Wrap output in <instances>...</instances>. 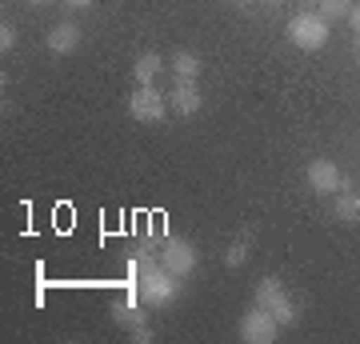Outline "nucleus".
I'll list each match as a JSON object with an SVG mask.
<instances>
[{
  "mask_svg": "<svg viewBox=\"0 0 360 344\" xmlns=\"http://www.w3.org/2000/svg\"><path fill=\"white\" fill-rule=\"evenodd\" d=\"M156 256H160V265H165L168 272H176L180 281H184V276H193L196 265H200L193 241H184V236H176V232H165V236L156 241Z\"/></svg>",
  "mask_w": 360,
  "mask_h": 344,
  "instance_id": "obj_2",
  "label": "nucleus"
},
{
  "mask_svg": "<svg viewBox=\"0 0 360 344\" xmlns=\"http://www.w3.org/2000/svg\"><path fill=\"white\" fill-rule=\"evenodd\" d=\"M304 177H309V189L316 192V196H328V192H340V184H345V172L328 160V156H316V160H309V168H304Z\"/></svg>",
  "mask_w": 360,
  "mask_h": 344,
  "instance_id": "obj_7",
  "label": "nucleus"
},
{
  "mask_svg": "<svg viewBox=\"0 0 360 344\" xmlns=\"http://www.w3.org/2000/svg\"><path fill=\"white\" fill-rule=\"evenodd\" d=\"M352 4H356V0H321V4H316V13H321L324 20L333 25V20H348Z\"/></svg>",
  "mask_w": 360,
  "mask_h": 344,
  "instance_id": "obj_14",
  "label": "nucleus"
},
{
  "mask_svg": "<svg viewBox=\"0 0 360 344\" xmlns=\"http://www.w3.org/2000/svg\"><path fill=\"white\" fill-rule=\"evenodd\" d=\"M129 336L136 344H153V329H148V324H144V329H136V332H129Z\"/></svg>",
  "mask_w": 360,
  "mask_h": 344,
  "instance_id": "obj_17",
  "label": "nucleus"
},
{
  "mask_svg": "<svg viewBox=\"0 0 360 344\" xmlns=\"http://www.w3.org/2000/svg\"><path fill=\"white\" fill-rule=\"evenodd\" d=\"M281 336V320L272 317L269 308H260V305H252L240 317V340L245 344H272Z\"/></svg>",
  "mask_w": 360,
  "mask_h": 344,
  "instance_id": "obj_6",
  "label": "nucleus"
},
{
  "mask_svg": "<svg viewBox=\"0 0 360 344\" xmlns=\"http://www.w3.org/2000/svg\"><path fill=\"white\" fill-rule=\"evenodd\" d=\"M25 4H37V8H40V4H49V0H25Z\"/></svg>",
  "mask_w": 360,
  "mask_h": 344,
  "instance_id": "obj_20",
  "label": "nucleus"
},
{
  "mask_svg": "<svg viewBox=\"0 0 360 344\" xmlns=\"http://www.w3.org/2000/svg\"><path fill=\"white\" fill-rule=\"evenodd\" d=\"M136 288H141V300L148 308H168L180 296V276H176V272H168L165 265H156V268H148L141 281H136Z\"/></svg>",
  "mask_w": 360,
  "mask_h": 344,
  "instance_id": "obj_3",
  "label": "nucleus"
},
{
  "mask_svg": "<svg viewBox=\"0 0 360 344\" xmlns=\"http://www.w3.org/2000/svg\"><path fill=\"white\" fill-rule=\"evenodd\" d=\"M165 68H168V60L160 52H141L136 64H132V77H136V84H156V77H160Z\"/></svg>",
  "mask_w": 360,
  "mask_h": 344,
  "instance_id": "obj_12",
  "label": "nucleus"
},
{
  "mask_svg": "<svg viewBox=\"0 0 360 344\" xmlns=\"http://www.w3.org/2000/svg\"><path fill=\"white\" fill-rule=\"evenodd\" d=\"M129 113L141 125H160L168 116V92H160L156 84H136V92L129 96Z\"/></svg>",
  "mask_w": 360,
  "mask_h": 344,
  "instance_id": "obj_5",
  "label": "nucleus"
},
{
  "mask_svg": "<svg viewBox=\"0 0 360 344\" xmlns=\"http://www.w3.org/2000/svg\"><path fill=\"white\" fill-rule=\"evenodd\" d=\"M269 4H281V0H269Z\"/></svg>",
  "mask_w": 360,
  "mask_h": 344,
  "instance_id": "obj_22",
  "label": "nucleus"
},
{
  "mask_svg": "<svg viewBox=\"0 0 360 344\" xmlns=\"http://www.w3.org/2000/svg\"><path fill=\"white\" fill-rule=\"evenodd\" d=\"M356 60H360V37H356Z\"/></svg>",
  "mask_w": 360,
  "mask_h": 344,
  "instance_id": "obj_21",
  "label": "nucleus"
},
{
  "mask_svg": "<svg viewBox=\"0 0 360 344\" xmlns=\"http://www.w3.org/2000/svg\"><path fill=\"white\" fill-rule=\"evenodd\" d=\"M333 212H336V220H345V224H356L360 220V192L352 189V180L348 177H345V184H340V192H336Z\"/></svg>",
  "mask_w": 360,
  "mask_h": 344,
  "instance_id": "obj_11",
  "label": "nucleus"
},
{
  "mask_svg": "<svg viewBox=\"0 0 360 344\" xmlns=\"http://www.w3.org/2000/svg\"><path fill=\"white\" fill-rule=\"evenodd\" d=\"M200 108H205V96H200V84H196V80H176V84L168 89V113L196 116Z\"/></svg>",
  "mask_w": 360,
  "mask_h": 344,
  "instance_id": "obj_8",
  "label": "nucleus"
},
{
  "mask_svg": "<svg viewBox=\"0 0 360 344\" xmlns=\"http://www.w3.org/2000/svg\"><path fill=\"white\" fill-rule=\"evenodd\" d=\"M348 25L356 28V37H360V0L352 4V13H348Z\"/></svg>",
  "mask_w": 360,
  "mask_h": 344,
  "instance_id": "obj_18",
  "label": "nucleus"
},
{
  "mask_svg": "<svg viewBox=\"0 0 360 344\" xmlns=\"http://www.w3.org/2000/svg\"><path fill=\"white\" fill-rule=\"evenodd\" d=\"M168 68H172V77L176 80H200V56L188 49H176L168 56Z\"/></svg>",
  "mask_w": 360,
  "mask_h": 344,
  "instance_id": "obj_13",
  "label": "nucleus"
},
{
  "mask_svg": "<svg viewBox=\"0 0 360 344\" xmlns=\"http://www.w3.org/2000/svg\"><path fill=\"white\" fill-rule=\"evenodd\" d=\"M236 4H248V0H236Z\"/></svg>",
  "mask_w": 360,
  "mask_h": 344,
  "instance_id": "obj_23",
  "label": "nucleus"
},
{
  "mask_svg": "<svg viewBox=\"0 0 360 344\" xmlns=\"http://www.w3.org/2000/svg\"><path fill=\"white\" fill-rule=\"evenodd\" d=\"M144 308H148L144 300L136 305V296H124V300H116L112 305V317H116V324H120L124 332H136V329L148 324V312H144Z\"/></svg>",
  "mask_w": 360,
  "mask_h": 344,
  "instance_id": "obj_9",
  "label": "nucleus"
},
{
  "mask_svg": "<svg viewBox=\"0 0 360 344\" xmlns=\"http://www.w3.org/2000/svg\"><path fill=\"white\" fill-rule=\"evenodd\" d=\"M248 244H252V236H236V241L229 244V253H224V265L229 268H240V265H248Z\"/></svg>",
  "mask_w": 360,
  "mask_h": 344,
  "instance_id": "obj_15",
  "label": "nucleus"
},
{
  "mask_svg": "<svg viewBox=\"0 0 360 344\" xmlns=\"http://www.w3.org/2000/svg\"><path fill=\"white\" fill-rule=\"evenodd\" d=\"M312 4H321V0H312Z\"/></svg>",
  "mask_w": 360,
  "mask_h": 344,
  "instance_id": "obj_24",
  "label": "nucleus"
},
{
  "mask_svg": "<svg viewBox=\"0 0 360 344\" xmlns=\"http://www.w3.org/2000/svg\"><path fill=\"white\" fill-rule=\"evenodd\" d=\"M252 296H257L260 308H269L272 317L281 320V329L284 324H296V317H300V308H296V300L288 296V288H284L281 276H260L257 288H252Z\"/></svg>",
  "mask_w": 360,
  "mask_h": 344,
  "instance_id": "obj_1",
  "label": "nucleus"
},
{
  "mask_svg": "<svg viewBox=\"0 0 360 344\" xmlns=\"http://www.w3.org/2000/svg\"><path fill=\"white\" fill-rule=\"evenodd\" d=\"M77 49H80V28L72 25V20H60V25L49 28V52H56V56H72Z\"/></svg>",
  "mask_w": 360,
  "mask_h": 344,
  "instance_id": "obj_10",
  "label": "nucleus"
},
{
  "mask_svg": "<svg viewBox=\"0 0 360 344\" xmlns=\"http://www.w3.org/2000/svg\"><path fill=\"white\" fill-rule=\"evenodd\" d=\"M288 40L304 52H321L328 44V20L321 13H296L288 20Z\"/></svg>",
  "mask_w": 360,
  "mask_h": 344,
  "instance_id": "obj_4",
  "label": "nucleus"
},
{
  "mask_svg": "<svg viewBox=\"0 0 360 344\" xmlns=\"http://www.w3.org/2000/svg\"><path fill=\"white\" fill-rule=\"evenodd\" d=\"M60 4H68V8H72V13H77V8H89L92 0H60Z\"/></svg>",
  "mask_w": 360,
  "mask_h": 344,
  "instance_id": "obj_19",
  "label": "nucleus"
},
{
  "mask_svg": "<svg viewBox=\"0 0 360 344\" xmlns=\"http://www.w3.org/2000/svg\"><path fill=\"white\" fill-rule=\"evenodd\" d=\"M13 49H16V25L13 20H4V25H0V52L8 56Z\"/></svg>",
  "mask_w": 360,
  "mask_h": 344,
  "instance_id": "obj_16",
  "label": "nucleus"
}]
</instances>
